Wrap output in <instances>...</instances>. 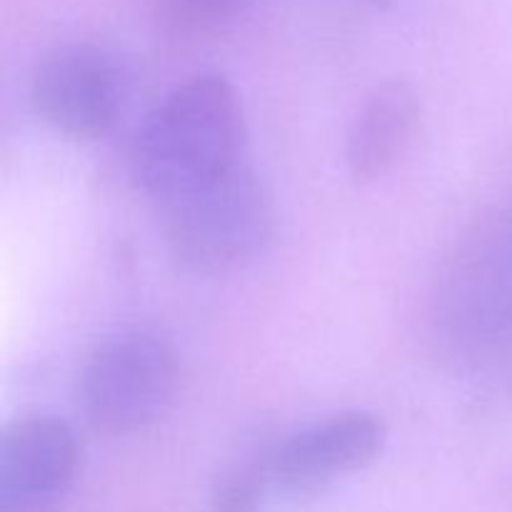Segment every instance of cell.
Returning <instances> with one entry per match:
<instances>
[{
	"label": "cell",
	"instance_id": "1",
	"mask_svg": "<svg viewBox=\"0 0 512 512\" xmlns=\"http://www.w3.org/2000/svg\"><path fill=\"white\" fill-rule=\"evenodd\" d=\"M243 163V100L218 73L175 85L150 113L135 148V175L158 208L218 183Z\"/></svg>",
	"mask_w": 512,
	"mask_h": 512
},
{
	"label": "cell",
	"instance_id": "2",
	"mask_svg": "<svg viewBox=\"0 0 512 512\" xmlns=\"http://www.w3.org/2000/svg\"><path fill=\"white\" fill-rule=\"evenodd\" d=\"M165 245L183 270L228 275L245 268L270 243L275 205L248 163L203 190L158 208Z\"/></svg>",
	"mask_w": 512,
	"mask_h": 512
},
{
	"label": "cell",
	"instance_id": "3",
	"mask_svg": "<svg viewBox=\"0 0 512 512\" xmlns=\"http://www.w3.org/2000/svg\"><path fill=\"white\" fill-rule=\"evenodd\" d=\"M180 363L158 330H120L93 348L78 378V405L93 430L130 435L173 403Z\"/></svg>",
	"mask_w": 512,
	"mask_h": 512
},
{
	"label": "cell",
	"instance_id": "4",
	"mask_svg": "<svg viewBox=\"0 0 512 512\" xmlns=\"http://www.w3.org/2000/svg\"><path fill=\"white\" fill-rule=\"evenodd\" d=\"M433 300L435 323L455 345L485 348L512 338V203L458 240Z\"/></svg>",
	"mask_w": 512,
	"mask_h": 512
},
{
	"label": "cell",
	"instance_id": "5",
	"mask_svg": "<svg viewBox=\"0 0 512 512\" xmlns=\"http://www.w3.org/2000/svg\"><path fill=\"white\" fill-rule=\"evenodd\" d=\"M30 100L58 133L75 140L105 138L123 110L125 70L103 45H63L38 63Z\"/></svg>",
	"mask_w": 512,
	"mask_h": 512
},
{
	"label": "cell",
	"instance_id": "6",
	"mask_svg": "<svg viewBox=\"0 0 512 512\" xmlns=\"http://www.w3.org/2000/svg\"><path fill=\"white\" fill-rule=\"evenodd\" d=\"M78 440L53 415H28L0 438V512H55L78 478Z\"/></svg>",
	"mask_w": 512,
	"mask_h": 512
},
{
	"label": "cell",
	"instance_id": "7",
	"mask_svg": "<svg viewBox=\"0 0 512 512\" xmlns=\"http://www.w3.org/2000/svg\"><path fill=\"white\" fill-rule=\"evenodd\" d=\"M385 443V423L368 410H345L290 435L270 458L268 473L283 488L313 493L365 468Z\"/></svg>",
	"mask_w": 512,
	"mask_h": 512
},
{
	"label": "cell",
	"instance_id": "8",
	"mask_svg": "<svg viewBox=\"0 0 512 512\" xmlns=\"http://www.w3.org/2000/svg\"><path fill=\"white\" fill-rule=\"evenodd\" d=\"M420 120V95L408 80L390 78L365 95L348 135V170L358 183L378 180L398 163Z\"/></svg>",
	"mask_w": 512,
	"mask_h": 512
},
{
	"label": "cell",
	"instance_id": "9",
	"mask_svg": "<svg viewBox=\"0 0 512 512\" xmlns=\"http://www.w3.org/2000/svg\"><path fill=\"white\" fill-rule=\"evenodd\" d=\"M245 0H155L158 18L178 35H208L228 25Z\"/></svg>",
	"mask_w": 512,
	"mask_h": 512
},
{
	"label": "cell",
	"instance_id": "10",
	"mask_svg": "<svg viewBox=\"0 0 512 512\" xmlns=\"http://www.w3.org/2000/svg\"><path fill=\"white\" fill-rule=\"evenodd\" d=\"M263 503V470L238 465L218 483L210 512H260Z\"/></svg>",
	"mask_w": 512,
	"mask_h": 512
},
{
	"label": "cell",
	"instance_id": "11",
	"mask_svg": "<svg viewBox=\"0 0 512 512\" xmlns=\"http://www.w3.org/2000/svg\"><path fill=\"white\" fill-rule=\"evenodd\" d=\"M370 3H373V5H388L390 0H370Z\"/></svg>",
	"mask_w": 512,
	"mask_h": 512
}]
</instances>
